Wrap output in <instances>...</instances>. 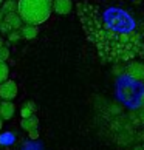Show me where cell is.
<instances>
[{
  "instance_id": "5bb4252c",
  "label": "cell",
  "mask_w": 144,
  "mask_h": 150,
  "mask_svg": "<svg viewBox=\"0 0 144 150\" xmlns=\"http://www.w3.org/2000/svg\"><path fill=\"white\" fill-rule=\"evenodd\" d=\"M0 33H3V34H9V33H11V30L6 26V23H5V22H2V23H0Z\"/></svg>"
},
{
  "instance_id": "603a6c76",
  "label": "cell",
  "mask_w": 144,
  "mask_h": 150,
  "mask_svg": "<svg viewBox=\"0 0 144 150\" xmlns=\"http://www.w3.org/2000/svg\"><path fill=\"white\" fill-rule=\"evenodd\" d=\"M2 5H3V0H0V8H2Z\"/></svg>"
},
{
  "instance_id": "4fadbf2b",
  "label": "cell",
  "mask_w": 144,
  "mask_h": 150,
  "mask_svg": "<svg viewBox=\"0 0 144 150\" xmlns=\"http://www.w3.org/2000/svg\"><path fill=\"white\" fill-rule=\"evenodd\" d=\"M8 57H9V50L6 47H2L0 48V60H2V62H6Z\"/></svg>"
},
{
  "instance_id": "2e32d148",
  "label": "cell",
  "mask_w": 144,
  "mask_h": 150,
  "mask_svg": "<svg viewBox=\"0 0 144 150\" xmlns=\"http://www.w3.org/2000/svg\"><path fill=\"white\" fill-rule=\"evenodd\" d=\"M26 105H28L30 108H33V110H34V112H36V110H37V107H36V104L33 102V101H28V102H26Z\"/></svg>"
},
{
  "instance_id": "9c48e42d",
  "label": "cell",
  "mask_w": 144,
  "mask_h": 150,
  "mask_svg": "<svg viewBox=\"0 0 144 150\" xmlns=\"http://www.w3.org/2000/svg\"><path fill=\"white\" fill-rule=\"evenodd\" d=\"M0 9L3 11L5 16L14 14V13H17V2H14V0H6V2H3V5H2Z\"/></svg>"
},
{
  "instance_id": "ffe728a7",
  "label": "cell",
  "mask_w": 144,
  "mask_h": 150,
  "mask_svg": "<svg viewBox=\"0 0 144 150\" xmlns=\"http://www.w3.org/2000/svg\"><path fill=\"white\" fill-rule=\"evenodd\" d=\"M3 47V39H2V36H0V48Z\"/></svg>"
},
{
  "instance_id": "8fae6325",
  "label": "cell",
  "mask_w": 144,
  "mask_h": 150,
  "mask_svg": "<svg viewBox=\"0 0 144 150\" xmlns=\"http://www.w3.org/2000/svg\"><path fill=\"white\" fill-rule=\"evenodd\" d=\"M20 116H22V119H28V118H31V116H34V110L33 108H30L28 105H23V107L20 108Z\"/></svg>"
},
{
  "instance_id": "6da1fadb",
  "label": "cell",
  "mask_w": 144,
  "mask_h": 150,
  "mask_svg": "<svg viewBox=\"0 0 144 150\" xmlns=\"http://www.w3.org/2000/svg\"><path fill=\"white\" fill-rule=\"evenodd\" d=\"M53 13V0H17V14L25 25H40Z\"/></svg>"
},
{
  "instance_id": "ac0fdd59",
  "label": "cell",
  "mask_w": 144,
  "mask_h": 150,
  "mask_svg": "<svg viewBox=\"0 0 144 150\" xmlns=\"http://www.w3.org/2000/svg\"><path fill=\"white\" fill-rule=\"evenodd\" d=\"M140 119L144 122V107H143V110H141V112H140Z\"/></svg>"
},
{
  "instance_id": "52a82bcc",
  "label": "cell",
  "mask_w": 144,
  "mask_h": 150,
  "mask_svg": "<svg viewBox=\"0 0 144 150\" xmlns=\"http://www.w3.org/2000/svg\"><path fill=\"white\" fill-rule=\"evenodd\" d=\"M20 34H22V39H25V40H33V39L37 37L39 30L34 25H23L20 28Z\"/></svg>"
},
{
  "instance_id": "3957f363",
  "label": "cell",
  "mask_w": 144,
  "mask_h": 150,
  "mask_svg": "<svg viewBox=\"0 0 144 150\" xmlns=\"http://www.w3.org/2000/svg\"><path fill=\"white\" fill-rule=\"evenodd\" d=\"M127 74L129 77H132L133 81H144V64L143 62H130L127 65Z\"/></svg>"
},
{
  "instance_id": "9a60e30c",
  "label": "cell",
  "mask_w": 144,
  "mask_h": 150,
  "mask_svg": "<svg viewBox=\"0 0 144 150\" xmlns=\"http://www.w3.org/2000/svg\"><path fill=\"white\" fill-rule=\"evenodd\" d=\"M28 136L31 138V139H37L39 138V129H34V130L28 132Z\"/></svg>"
},
{
  "instance_id": "e0dca14e",
  "label": "cell",
  "mask_w": 144,
  "mask_h": 150,
  "mask_svg": "<svg viewBox=\"0 0 144 150\" xmlns=\"http://www.w3.org/2000/svg\"><path fill=\"white\" fill-rule=\"evenodd\" d=\"M3 20H5V14H3V11L0 9V23H2Z\"/></svg>"
},
{
  "instance_id": "30bf717a",
  "label": "cell",
  "mask_w": 144,
  "mask_h": 150,
  "mask_svg": "<svg viewBox=\"0 0 144 150\" xmlns=\"http://www.w3.org/2000/svg\"><path fill=\"white\" fill-rule=\"evenodd\" d=\"M8 77H9L8 65H6V62H2V60H0V85H2L3 82H6Z\"/></svg>"
},
{
  "instance_id": "7a4b0ae2",
  "label": "cell",
  "mask_w": 144,
  "mask_h": 150,
  "mask_svg": "<svg viewBox=\"0 0 144 150\" xmlns=\"http://www.w3.org/2000/svg\"><path fill=\"white\" fill-rule=\"evenodd\" d=\"M17 93H19L17 84L11 79H8L0 85V99H3V101H13L17 96Z\"/></svg>"
},
{
  "instance_id": "d6986e66",
  "label": "cell",
  "mask_w": 144,
  "mask_h": 150,
  "mask_svg": "<svg viewBox=\"0 0 144 150\" xmlns=\"http://www.w3.org/2000/svg\"><path fill=\"white\" fill-rule=\"evenodd\" d=\"M121 71H123V70H121L119 67H115V68H113V73H121Z\"/></svg>"
},
{
  "instance_id": "7c38bea8",
  "label": "cell",
  "mask_w": 144,
  "mask_h": 150,
  "mask_svg": "<svg viewBox=\"0 0 144 150\" xmlns=\"http://www.w3.org/2000/svg\"><path fill=\"white\" fill-rule=\"evenodd\" d=\"M20 39H22L20 31H11L9 34H8V40H9V43H17Z\"/></svg>"
},
{
  "instance_id": "ba28073f",
  "label": "cell",
  "mask_w": 144,
  "mask_h": 150,
  "mask_svg": "<svg viewBox=\"0 0 144 150\" xmlns=\"http://www.w3.org/2000/svg\"><path fill=\"white\" fill-rule=\"evenodd\" d=\"M20 127L23 130H26V132L39 129V119L36 118V116H31V118H28V119H22L20 121Z\"/></svg>"
},
{
  "instance_id": "cb8c5ba5",
  "label": "cell",
  "mask_w": 144,
  "mask_h": 150,
  "mask_svg": "<svg viewBox=\"0 0 144 150\" xmlns=\"http://www.w3.org/2000/svg\"><path fill=\"white\" fill-rule=\"evenodd\" d=\"M143 105H144V96H143Z\"/></svg>"
},
{
  "instance_id": "7402d4cb",
  "label": "cell",
  "mask_w": 144,
  "mask_h": 150,
  "mask_svg": "<svg viewBox=\"0 0 144 150\" xmlns=\"http://www.w3.org/2000/svg\"><path fill=\"white\" fill-rule=\"evenodd\" d=\"M135 150H144V149H143V147H136Z\"/></svg>"
},
{
  "instance_id": "44dd1931",
  "label": "cell",
  "mask_w": 144,
  "mask_h": 150,
  "mask_svg": "<svg viewBox=\"0 0 144 150\" xmlns=\"http://www.w3.org/2000/svg\"><path fill=\"white\" fill-rule=\"evenodd\" d=\"M2 127H3V119L0 118V130H2Z\"/></svg>"
},
{
  "instance_id": "5b68a950",
  "label": "cell",
  "mask_w": 144,
  "mask_h": 150,
  "mask_svg": "<svg viewBox=\"0 0 144 150\" xmlns=\"http://www.w3.org/2000/svg\"><path fill=\"white\" fill-rule=\"evenodd\" d=\"M5 23H6V26L11 30V31H20V28L23 26V20L20 19V16L17 13H14V14H8V16H5Z\"/></svg>"
},
{
  "instance_id": "277c9868",
  "label": "cell",
  "mask_w": 144,
  "mask_h": 150,
  "mask_svg": "<svg viewBox=\"0 0 144 150\" xmlns=\"http://www.w3.org/2000/svg\"><path fill=\"white\" fill-rule=\"evenodd\" d=\"M73 9L71 0H53V11L59 16H67Z\"/></svg>"
},
{
  "instance_id": "8992f818",
  "label": "cell",
  "mask_w": 144,
  "mask_h": 150,
  "mask_svg": "<svg viewBox=\"0 0 144 150\" xmlns=\"http://www.w3.org/2000/svg\"><path fill=\"white\" fill-rule=\"evenodd\" d=\"M14 113H16V105H14V102H11V101L0 102V118H2L3 121L13 119Z\"/></svg>"
}]
</instances>
